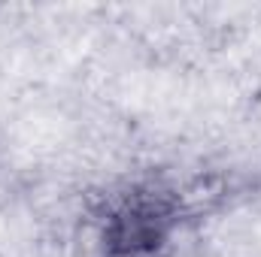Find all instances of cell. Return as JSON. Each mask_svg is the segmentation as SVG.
Segmentation results:
<instances>
[{
	"label": "cell",
	"mask_w": 261,
	"mask_h": 257,
	"mask_svg": "<svg viewBox=\"0 0 261 257\" xmlns=\"http://www.w3.org/2000/svg\"><path fill=\"white\" fill-rule=\"evenodd\" d=\"M103 257H167V251H119V254H103Z\"/></svg>",
	"instance_id": "6da1fadb"
}]
</instances>
